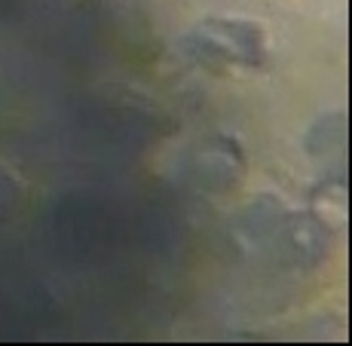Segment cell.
I'll list each match as a JSON object with an SVG mask.
<instances>
[{"label":"cell","mask_w":352,"mask_h":346,"mask_svg":"<svg viewBox=\"0 0 352 346\" xmlns=\"http://www.w3.org/2000/svg\"><path fill=\"white\" fill-rule=\"evenodd\" d=\"M206 65H257L263 56L261 31L242 22H208L190 37V46Z\"/></svg>","instance_id":"6da1fadb"}]
</instances>
